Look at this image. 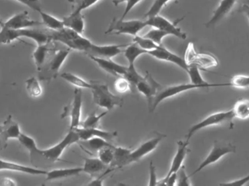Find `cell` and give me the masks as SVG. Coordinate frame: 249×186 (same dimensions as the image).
Returning <instances> with one entry per match:
<instances>
[{"label": "cell", "mask_w": 249, "mask_h": 186, "mask_svg": "<svg viewBox=\"0 0 249 186\" xmlns=\"http://www.w3.org/2000/svg\"><path fill=\"white\" fill-rule=\"evenodd\" d=\"M80 141L78 135L74 130H70L61 141L49 149H41V168H47L61 160L64 151L74 143Z\"/></svg>", "instance_id": "obj_1"}, {"label": "cell", "mask_w": 249, "mask_h": 186, "mask_svg": "<svg viewBox=\"0 0 249 186\" xmlns=\"http://www.w3.org/2000/svg\"><path fill=\"white\" fill-rule=\"evenodd\" d=\"M93 95V102L98 106L109 111L115 107L123 106L124 98L111 93L107 85L93 83L90 89Z\"/></svg>", "instance_id": "obj_2"}, {"label": "cell", "mask_w": 249, "mask_h": 186, "mask_svg": "<svg viewBox=\"0 0 249 186\" xmlns=\"http://www.w3.org/2000/svg\"><path fill=\"white\" fill-rule=\"evenodd\" d=\"M234 118H235V115H234L232 110L213 113V114L208 116L200 122L194 124L193 127H191L186 135V140L190 142L191 137L197 132L206 128V127L217 125H229L231 128H232Z\"/></svg>", "instance_id": "obj_3"}, {"label": "cell", "mask_w": 249, "mask_h": 186, "mask_svg": "<svg viewBox=\"0 0 249 186\" xmlns=\"http://www.w3.org/2000/svg\"><path fill=\"white\" fill-rule=\"evenodd\" d=\"M236 152V146L232 144L230 142L220 141V140H215L213 142V147L209 152V155L206 156V159L203 161L199 165L198 168L190 175L191 178L193 175H196L197 172L203 170L206 167L213 165L219 162L222 157L230 154V153H235Z\"/></svg>", "instance_id": "obj_4"}, {"label": "cell", "mask_w": 249, "mask_h": 186, "mask_svg": "<svg viewBox=\"0 0 249 186\" xmlns=\"http://www.w3.org/2000/svg\"><path fill=\"white\" fill-rule=\"evenodd\" d=\"M70 53V48L55 52L51 58L48 59L42 69L39 71V80L50 81L55 78Z\"/></svg>", "instance_id": "obj_5"}, {"label": "cell", "mask_w": 249, "mask_h": 186, "mask_svg": "<svg viewBox=\"0 0 249 186\" xmlns=\"http://www.w3.org/2000/svg\"><path fill=\"white\" fill-rule=\"evenodd\" d=\"M147 26L146 20H125L124 19L114 18L105 34L115 35L127 34L136 36L142 29Z\"/></svg>", "instance_id": "obj_6"}, {"label": "cell", "mask_w": 249, "mask_h": 186, "mask_svg": "<svg viewBox=\"0 0 249 186\" xmlns=\"http://www.w3.org/2000/svg\"><path fill=\"white\" fill-rule=\"evenodd\" d=\"M184 60L187 65L196 66L203 71L217 67L219 64V61L216 57L212 54L197 53L192 43L187 47Z\"/></svg>", "instance_id": "obj_7"}, {"label": "cell", "mask_w": 249, "mask_h": 186, "mask_svg": "<svg viewBox=\"0 0 249 186\" xmlns=\"http://www.w3.org/2000/svg\"><path fill=\"white\" fill-rule=\"evenodd\" d=\"M82 106H83V91L82 89L76 88L74 91V96L71 104L66 107L64 113L61 115L62 118L70 117V130H74L80 127Z\"/></svg>", "instance_id": "obj_8"}, {"label": "cell", "mask_w": 249, "mask_h": 186, "mask_svg": "<svg viewBox=\"0 0 249 186\" xmlns=\"http://www.w3.org/2000/svg\"><path fill=\"white\" fill-rule=\"evenodd\" d=\"M181 20H183V17L179 20H177V21L171 22L165 17H162L160 15H157L154 17L146 18V21L148 26L161 29L167 32L168 35H173L176 37L184 40L187 39V34L177 26L178 22L181 21Z\"/></svg>", "instance_id": "obj_9"}, {"label": "cell", "mask_w": 249, "mask_h": 186, "mask_svg": "<svg viewBox=\"0 0 249 186\" xmlns=\"http://www.w3.org/2000/svg\"><path fill=\"white\" fill-rule=\"evenodd\" d=\"M165 137H166L165 135L157 133L156 137H152V138L143 142L135 150H132L127 158L126 165H130L133 162H139L142 158L153 152L158 147L159 143L162 141V139Z\"/></svg>", "instance_id": "obj_10"}, {"label": "cell", "mask_w": 249, "mask_h": 186, "mask_svg": "<svg viewBox=\"0 0 249 186\" xmlns=\"http://www.w3.org/2000/svg\"><path fill=\"white\" fill-rule=\"evenodd\" d=\"M147 55H151L160 61H167V62L173 63L178 66L180 68H182L184 71L187 72L188 70L189 66L185 62L184 58L178 56L177 54L171 52L165 47L162 46V45H160L158 48L153 50V51H148Z\"/></svg>", "instance_id": "obj_11"}, {"label": "cell", "mask_w": 249, "mask_h": 186, "mask_svg": "<svg viewBox=\"0 0 249 186\" xmlns=\"http://www.w3.org/2000/svg\"><path fill=\"white\" fill-rule=\"evenodd\" d=\"M161 88L162 85L149 72H146V75L143 77L136 86V90L146 97L148 103L155 98Z\"/></svg>", "instance_id": "obj_12"}, {"label": "cell", "mask_w": 249, "mask_h": 186, "mask_svg": "<svg viewBox=\"0 0 249 186\" xmlns=\"http://www.w3.org/2000/svg\"><path fill=\"white\" fill-rule=\"evenodd\" d=\"M42 24V23L40 22L31 19L27 11H23L17 13L13 17H10L7 21L4 22L3 26L9 29L20 30V29H31Z\"/></svg>", "instance_id": "obj_13"}, {"label": "cell", "mask_w": 249, "mask_h": 186, "mask_svg": "<svg viewBox=\"0 0 249 186\" xmlns=\"http://www.w3.org/2000/svg\"><path fill=\"white\" fill-rule=\"evenodd\" d=\"M124 45H96L92 43L91 46L86 52L89 57L93 56L96 58H107L112 59L114 57L120 55L124 52L121 48Z\"/></svg>", "instance_id": "obj_14"}, {"label": "cell", "mask_w": 249, "mask_h": 186, "mask_svg": "<svg viewBox=\"0 0 249 186\" xmlns=\"http://www.w3.org/2000/svg\"><path fill=\"white\" fill-rule=\"evenodd\" d=\"M238 1V0H221L219 5L213 11L212 18L206 23V27H213L223 20L232 11Z\"/></svg>", "instance_id": "obj_15"}, {"label": "cell", "mask_w": 249, "mask_h": 186, "mask_svg": "<svg viewBox=\"0 0 249 186\" xmlns=\"http://www.w3.org/2000/svg\"><path fill=\"white\" fill-rule=\"evenodd\" d=\"M74 130L78 135L80 140H86L92 138V137H97L105 139L107 141L112 143L115 137L118 136L117 132L105 131V130H101L99 127L83 128V127H80L78 128L74 129Z\"/></svg>", "instance_id": "obj_16"}, {"label": "cell", "mask_w": 249, "mask_h": 186, "mask_svg": "<svg viewBox=\"0 0 249 186\" xmlns=\"http://www.w3.org/2000/svg\"><path fill=\"white\" fill-rule=\"evenodd\" d=\"M0 171H10L32 175H46L48 170L33 167L26 166L0 159Z\"/></svg>", "instance_id": "obj_17"}, {"label": "cell", "mask_w": 249, "mask_h": 186, "mask_svg": "<svg viewBox=\"0 0 249 186\" xmlns=\"http://www.w3.org/2000/svg\"><path fill=\"white\" fill-rule=\"evenodd\" d=\"M89 58L93 60L102 69L115 77H124L127 69V66L121 65L117 64L112 59L107 58H96V57L90 56Z\"/></svg>", "instance_id": "obj_18"}, {"label": "cell", "mask_w": 249, "mask_h": 186, "mask_svg": "<svg viewBox=\"0 0 249 186\" xmlns=\"http://www.w3.org/2000/svg\"><path fill=\"white\" fill-rule=\"evenodd\" d=\"M18 140L23 147L29 151L31 162L35 165V168L41 169V149L36 146L35 139L22 133Z\"/></svg>", "instance_id": "obj_19"}, {"label": "cell", "mask_w": 249, "mask_h": 186, "mask_svg": "<svg viewBox=\"0 0 249 186\" xmlns=\"http://www.w3.org/2000/svg\"><path fill=\"white\" fill-rule=\"evenodd\" d=\"M189 142L187 140H178L177 142V152L171 162V168L165 178H168L170 175L174 173H177L180 168L183 166L186 156L189 152L188 149Z\"/></svg>", "instance_id": "obj_20"}, {"label": "cell", "mask_w": 249, "mask_h": 186, "mask_svg": "<svg viewBox=\"0 0 249 186\" xmlns=\"http://www.w3.org/2000/svg\"><path fill=\"white\" fill-rule=\"evenodd\" d=\"M64 27L72 29L74 32L83 34L85 30V20L81 11L75 10L70 16L62 19Z\"/></svg>", "instance_id": "obj_21"}, {"label": "cell", "mask_w": 249, "mask_h": 186, "mask_svg": "<svg viewBox=\"0 0 249 186\" xmlns=\"http://www.w3.org/2000/svg\"><path fill=\"white\" fill-rule=\"evenodd\" d=\"M108 168L107 165H105L99 158H84L83 172L90 176L96 177L102 172L105 173Z\"/></svg>", "instance_id": "obj_22"}, {"label": "cell", "mask_w": 249, "mask_h": 186, "mask_svg": "<svg viewBox=\"0 0 249 186\" xmlns=\"http://www.w3.org/2000/svg\"><path fill=\"white\" fill-rule=\"evenodd\" d=\"M83 172V168H65L55 169L48 171L46 174V181H53L64 179L70 177L77 176Z\"/></svg>", "instance_id": "obj_23"}, {"label": "cell", "mask_w": 249, "mask_h": 186, "mask_svg": "<svg viewBox=\"0 0 249 186\" xmlns=\"http://www.w3.org/2000/svg\"><path fill=\"white\" fill-rule=\"evenodd\" d=\"M81 147L91 153H96L107 146H114L112 143L101 137H94L86 140H81Z\"/></svg>", "instance_id": "obj_24"}, {"label": "cell", "mask_w": 249, "mask_h": 186, "mask_svg": "<svg viewBox=\"0 0 249 186\" xmlns=\"http://www.w3.org/2000/svg\"><path fill=\"white\" fill-rule=\"evenodd\" d=\"M20 37L29 38L33 39L36 42L37 45H46L51 42V36L49 34L43 33L39 31L34 30V29H20Z\"/></svg>", "instance_id": "obj_25"}, {"label": "cell", "mask_w": 249, "mask_h": 186, "mask_svg": "<svg viewBox=\"0 0 249 186\" xmlns=\"http://www.w3.org/2000/svg\"><path fill=\"white\" fill-rule=\"evenodd\" d=\"M2 126V132L7 140L9 139H18L20 135L22 134L20 131V126L18 123L16 122L13 119L12 116H9L7 119L1 124Z\"/></svg>", "instance_id": "obj_26"}, {"label": "cell", "mask_w": 249, "mask_h": 186, "mask_svg": "<svg viewBox=\"0 0 249 186\" xmlns=\"http://www.w3.org/2000/svg\"><path fill=\"white\" fill-rule=\"evenodd\" d=\"M49 44L37 45L36 50L34 51L32 56H33L34 60H35L38 71L42 69L46 61H48L49 52L52 51V50L49 48Z\"/></svg>", "instance_id": "obj_27"}, {"label": "cell", "mask_w": 249, "mask_h": 186, "mask_svg": "<svg viewBox=\"0 0 249 186\" xmlns=\"http://www.w3.org/2000/svg\"><path fill=\"white\" fill-rule=\"evenodd\" d=\"M124 57L128 62L129 67H135V62L141 55L147 53V51L142 49L137 44L133 42L131 45H127L124 51Z\"/></svg>", "instance_id": "obj_28"}, {"label": "cell", "mask_w": 249, "mask_h": 186, "mask_svg": "<svg viewBox=\"0 0 249 186\" xmlns=\"http://www.w3.org/2000/svg\"><path fill=\"white\" fill-rule=\"evenodd\" d=\"M61 77L70 84L72 85L77 88L89 89L90 90L92 86V82H88L79 76L75 75L70 72L63 73Z\"/></svg>", "instance_id": "obj_29"}, {"label": "cell", "mask_w": 249, "mask_h": 186, "mask_svg": "<svg viewBox=\"0 0 249 186\" xmlns=\"http://www.w3.org/2000/svg\"><path fill=\"white\" fill-rule=\"evenodd\" d=\"M38 13L40 15L42 24L45 25L47 28L51 29V30H60V29L64 27L62 20L56 18L54 16L48 14L46 12H44L42 10H39Z\"/></svg>", "instance_id": "obj_30"}, {"label": "cell", "mask_w": 249, "mask_h": 186, "mask_svg": "<svg viewBox=\"0 0 249 186\" xmlns=\"http://www.w3.org/2000/svg\"><path fill=\"white\" fill-rule=\"evenodd\" d=\"M235 118L247 119L249 118V99L241 98L238 100L232 108Z\"/></svg>", "instance_id": "obj_31"}, {"label": "cell", "mask_w": 249, "mask_h": 186, "mask_svg": "<svg viewBox=\"0 0 249 186\" xmlns=\"http://www.w3.org/2000/svg\"><path fill=\"white\" fill-rule=\"evenodd\" d=\"M19 30L9 29L2 26L0 29V45H8L11 42L20 39Z\"/></svg>", "instance_id": "obj_32"}, {"label": "cell", "mask_w": 249, "mask_h": 186, "mask_svg": "<svg viewBox=\"0 0 249 186\" xmlns=\"http://www.w3.org/2000/svg\"><path fill=\"white\" fill-rule=\"evenodd\" d=\"M26 89L32 98H39L42 94V88L39 80L35 77H31L26 81Z\"/></svg>", "instance_id": "obj_33"}, {"label": "cell", "mask_w": 249, "mask_h": 186, "mask_svg": "<svg viewBox=\"0 0 249 186\" xmlns=\"http://www.w3.org/2000/svg\"><path fill=\"white\" fill-rule=\"evenodd\" d=\"M108 111H105L101 114H97L96 113H92L86 118L83 122H81L80 127L83 128H96L99 127L101 119L107 114Z\"/></svg>", "instance_id": "obj_34"}, {"label": "cell", "mask_w": 249, "mask_h": 186, "mask_svg": "<svg viewBox=\"0 0 249 186\" xmlns=\"http://www.w3.org/2000/svg\"><path fill=\"white\" fill-rule=\"evenodd\" d=\"M115 146H107V147L103 148L98 152V158L103 162L105 165H110L114 159V149Z\"/></svg>", "instance_id": "obj_35"}, {"label": "cell", "mask_w": 249, "mask_h": 186, "mask_svg": "<svg viewBox=\"0 0 249 186\" xmlns=\"http://www.w3.org/2000/svg\"><path fill=\"white\" fill-rule=\"evenodd\" d=\"M167 36H168V34L167 32H164L161 29H157V28H153L149 31L146 34L143 35L144 37L148 38L158 45H162V39Z\"/></svg>", "instance_id": "obj_36"}, {"label": "cell", "mask_w": 249, "mask_h": 186, "mask_svg": "<svg viewBox=\"0 0 249 186\" xmlns=\"http://www.w3.org/2000/svg\"><path fill=\"white\" fill-rule=\"evenodd\" d=\"M133 42L137 44L140 48L145 50L147 52L148 51H153V50L156 49V48L160 46V45H157V44H155V42H152V40L148 39V38L144 37L143 36H139V35H136V36H134Z\"/></svg>", "instance_id": "obj_37"}, {"label": "cell", "mask_w": 249, "mask_h": 186, "mask_svg": "<svg viewBox=\"0 0 249 186\" xmlns=\"http://www.w3.org/2000/svg\"><path fill=\"white\" fill-rule=\"evenodd\" d=\"M124 77L130 82L133 90H136V85L143 78V77L138 72L136 67H129V66H127V71Z\"/></svg>", "instance_id": "obj_38"}, {"label": "cell", "mask_w": 249, "mask_h": 186, "mask_svg": "<svg viewBox=\"0 0 249 186\" xmlns=\"http://www.w3.org/2000/svg\"><path fill=\"white\" fill-rule=\"evenodd\" d=\"M230 83L231 87L247 90L249 89V76L242 75V74L235 75L232 77Z\"/></svg>", "instance_id": "obj_39"}, {"label": "cell", "mask_w": 249, "mask_h": 186, "mask_svg": "<svg viewBox=\"0 0 249 186\" xmlns=\"http://www.w3.org/2000/svg\"><path fill=\"white\" fill-rule=\"evenodd\" d=\"M171 0H155L153 4L151 6L150 8L148 10L146 15H145L146 18L154 17V16H157V15H159L160 12L166 5L167 3L169 2Z\"/></svg>", "instance_id": "obj_40"}, {"label": "cell", "mask_w": 249, "mask_h": 186, "mask_svg": "<svg viewBox=\"0 0 249 186\" xmlns=\"http://www.w3.org/2000/svg\"><path fill=\"white\" fill-rule=\"evenodd\" d=\"M114 86H115V90L118 93H126L130 91V90H133L130 82L127 79L124 78V77H118Z\"/></svg>", "instance_id": "obj_41"}, {"label": "cell", "mask_w": 249, "mask_h": 186, "mask_svg": "<svg viewBox=\"0 0 249 186\" xmlns=\"http://www.w3.org/2000/svg\"><path fill=\"white\" fill-rule=\"evenodd\" d=\"M190 175L186 173L185 168L184 166L180 168L179 170L177 172V185L178 186H191L190 181Z\"/></svg>", "instance_id": "obj_42"}, {"label": "cell", "mask_w": 249, "mask_h": 186, "mask_svg": "<svg viewBox=\"0 0 249 186\" xmlns=\"http://www.w3.org/2000/svg\"><path fill=\"white\" fill-rule=\"evenodd\" d=\"M16 1H18V2L27 6L29 8L35 10V11L37 12V13L39 10H42L39 0H16Z\"/></svg>", "instance_id": "obj_43"}, {"label": "cell", "mask_w": 249, "mask_h": 186, "mask_svg": "<svg viewBox=\"0 0 249 186\" xmlns=\"http://www.w3.org/2000/svg\"><path fill=\"white\" fill-rule=\"evenodd\" d=\"M148 185L150 186H157L158 184V179H157L156 169H155V165L152 163V161L149 165V180Z\"/></svg>", "instance_id": "obj_44"}, {"label": "cell", "mask_w": 249, "mask_h": 186, "mask_svg": "<svg viewBox=\"0 0 249 186\" xmlns=\"http://www.w3.org/2000/svg\"><path fill=\"white\" fill-rule=\"evenodd\" d=\"M142 1V0H127L126 1L125 8H124V13H123L122 17H121V19L124 20V17L127 16V15L133 10V7Z\"/></svg>", "instance_id": "obj_45"}, {"label": "cell", "mask_w": 249, "mask_h": 186, "mask_svg": "<svg viewBox=\"0 0 249 186\" xmlns=\"http://www.w3.org/2000/svg\"><path fill=\"white\" fill-rule=\"evenodd\" d=\"M99 1H100V0H81V1H80V4L77 6L76 10L83 12V10H86V9L94 5V4H96Z\"/></svg>", "instance_id": "obj_46"}, {"label": "cell", "mask_w": 249, "mask_h": 186, "mask_svg": "<svg viewBox=\"0 0 249 186\" xmlns=\"http://www.w3.org/2000/svg\"><path fill=\"white\" fill-rule=\"evenodd\" d=\"M249 182V175L246 176L245 178H241V179L235 180L234 181H231V182L224 183V184H221V186H244L247 184V183Z\"/></svg>", "instance_id": "obj_47"}, {"label": "cell", "mask_w": 249, "mask_h": 186, "mask_svg": "<svg viewBox=\"0 0 249 186\" xmlns=\"http://www.w3.org/2000/svg\"><path fill=\"white\" fill-rule=\"evenodd\" d=\"M7 141L8 140L7 137L2 133H0V149H4L7 147Z\"/></svg>", "instance_id": "obj_48"}, {"label": "cell", "mask_w": 249, "mask_h": 186, "mask_svg": "<svg viewBox=\"0 0 249 186\" xmlns=\"http://www.w3.org/2000/svg\"><path fill=\"white\" fill-rule=\"evenodd\" d=\"M0 186H16V183H15L13 180L8 179V178H2V179H0Z\"/></svg>", "instance_id": "obj_49"}, {"label": "cell", "mask_w": 249, "mask_h": 186, "mask_svg": "<svg viewBox=\"0 0 249 186\" xmlns=\"http://www.w3.org/2000/svg\"><path fill=\"white\" fill-rule=\"evenodd\" d=\"M238 11L240 13H244L246 16H247V18H248L249 21V6L244 5V4H241V7H240L239 10Z\"/></svg>", "instance_id": "obj_50"}, {"label": "cell", "mask_w": 249, "mask_h": 186, "mask_svg": "<svg viewBox=\"0 0 249 186\" xmlns=\"http://www.w3.org/2000/svg\"><path fill=\"white\" fill-rule=\"evenodd\" d=\"M127 0H112V3L114 5L118 6L119 4H122V3L126 2Z\"/></svg>", "instance_id": "obj_51"}, {"label": "cell", "mask_w": 249, "mask_h": 186, "mask_svg": "<svg viewBox=\"0 0 249 186\" xmlns=\"http://www.w3.org/2000/svg\"><path fill=\"white\" fill-rule=\"evenodd\" d=\"M241 4H244V5L249 6V0H241Z\"/></svg>", "instance_id": "obj_52"}, {"label": "cell", "mask_w": 249, "mask_h": 186, "mask_svg": "<svg viewBox=\"0 0 249 186\" xmlns=\"http://www.w3.org/2000/svg\"><path fill=\"white\" fill-rule=\"evenodd\" d=\"M3 25H4V22L2 20H0V28L2 27Z\"/></svg>", "instance_id": "obj_53"}, {"label": "cell", "mask_w": 249, "mask_h": 186, "mask_svg": "<svg viewBox=\"0 0 249 186\" xmlns=\"http://www.w3.org/2000/svg\"><path fill=\"white\" fill-rule=\"evenodd\" d=\"M1 132H2V126L0 124V133H1Z\"/></svg>", "instance_id": "obj_54"}]
</instances>
